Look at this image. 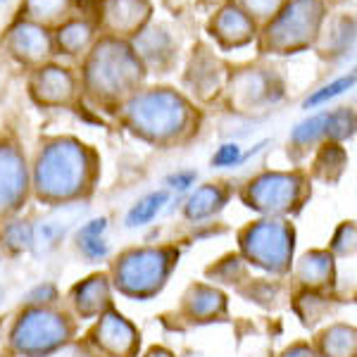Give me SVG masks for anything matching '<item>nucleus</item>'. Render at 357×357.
Returning <instances> with one entry per match:
<instances>
[{"mask_svg": "<svg viewBox=\"0 0 357 357\" xmlns=\"http://www.w3.org/2000/svg\"><path fill=\"white\" fill-rule=\"evenodd\" d=\"M146 79V65L136 55L131 41L114 36H102L89 50L84 67V84L98 100H119L134 96V91Z\"/></svg>", "mask_w": 357, "mask_h": 357, "instance_id": "nucleus-1", "label": "nucleus"}, {"mask_svg": "<svg viewBox=\"0 0 357 357\" xmlns=\"http://www.w3.org/2000/svg\"><path fill=\"white\" fill-rule=\"evenodd\" d=\"M324 13V0H286L284 8L264 24L260 33V50L291 55L310 48L319 38Z\"/></svg>", "mask_w": 357, "mask_h": 357, "instance_id": "nucleus-2", "label": "nucleus"}, {"mask_svg": "<svg viewBox=\"0 0 357 357\" xmlns=\"http://www.w3.org/2000/svg\"><path fill=\"white\" fill-rule=\"evenodd\" d=\"M188 102L172 89H151L134 93L126 102V117L131 126L153 141H165L188 122Z\"/></svg>", "mask_w": 357, "mask_h": 357, "instance_id": "nucleus-3", "label": "nucleus"}, {"mask_svg": "<svg viewBox=\"0 0 357 357\" xmlns=\"http://www.w3.org/2000/svg\"><path fill=\"white\" fill-rule=\"evenodd\" d=\"M84 172V146L77 141H53L38 158V183L50 193L74 191Z\"/></svg>", "mask_w": 357, "mask_h": 357, "instance_id": "nucleus-4", "label": "nucleus"}, {"mask_svg": "<svg viewBox=\"0 0 357 357\" xmlns=\"http://www.w3.org/2000/svg\"><path fill=\"white\" fill-rule=\"evenodd\" d=\"M153 15L151 0H98V22L107 36L136 38L148 26Z\"/></svg>", "mask_w": 357, "mask_h": 357, "instance_id": "nucleus-5", "label": "nucleus"}, {"mask_svg": "<svg viewBox=\"0 0 357 357\" xmlns=\"http://www.w3.org/2000/svg\"><path fill=\"white\" fill-rule=\"evenodd\" d=\"M3 45L17 62L29 67H41L50 60V55L55 53L53 36L50 31L41 24H33L29 20H15L8 26L3 36Z\"/></svg>", "mask_w": 357, "mask_h": 357, "instance_id": "nucleus-6", "label": "nucleus"}, {"mask_svg": "<svg viewBox=\"0 0 357 357\" xmlns=\"http://www.w3.org/2000/svg\"><path fill=\"white\" fill-rule=\"evenodd\" d=\"M29 89H31V96L43 105H67L77 93V79L67 67L45 62L33 69Z\"/></svg>", "mask_w": 357, "mask_h": 357, "instance_id": "nucleus-7", "label": "nucleus"}, {"mask_svg": "<svg viewBox=\"0 0 357 357\" xmlns=\"http://www.w3.org/2000/svg\"><path fill=\"white\" fill-rule=\"evenodd\" d=\"M207 29L222 48H243L257 38V24L236 3L217 10Z\"/></svg>", "mask_w": 357, "mask_h": 357, "instance_id": "nucleus-8", "label": "nucleus"}, {"mask_svg": "<svg viewBox=\"0 0 357 357\" xmlns=\"http://www.w3.org/2000/svg\"><path fill=\"white\" fill-rule=\"evenodd\" d=\"M96 43V24L86 17H69L55 29L53 45L62 55H82L89 53L91 45Z\"/></svg>", "mask_w": 357, "mask_h": 357, "instance_id": "nucleus-9", "label": "nucleus"}, {"mask_svg": "<svg viewBox=\"0 0 357 357\" xmlns=\"http://www.w3.org/2000/svg\"><path fill=\"white\" fill-rule=\"evenodd\" d=\"M74 0H22V20H29L41 26H60L69 20Z\"/></svg>", "mask_w": 357, "mask_h": 357, "instance_id": "nucleus-10", "label": "nucleus"}, {"mask_svg": "<svg viewBox=\"0 0 357 357\" xmlns=\"http://www.w3.org/2000/svg\"><path fill=\"white\" fill-rule=\"evenodd\" d=\"M24 165L15 148L0 146V200H8L22 188Z\"/></svg>", "mask_w": 357, "mask_h": 357, "instance_id": "nucleus-11", "label": "nucleus"}, {"mask_svg": "<svg viewBox=\"0 0 357 357\" xmlns=\"http://www.w3.org/2000/svg\"><path fill=\"white\" fill-rule=\"evenodd\" d=\"M136 50V55L141 57V62H160L162 57L172 55V38L165 29H143L136 36V41L131 43Z\"/></svg>", "mask_w": 357, "mask_h": 357, "instance_id": "nucleus-12", "label": "nucleus"}, {"mask_svg": "<svg viewBox=\"0 0 357 357\" xmlns=\"http://www.w3.org/2000/svg\"><path fill=\"white\" fill-rule=\"evenodd\" d=\"M167 198H169V193L167 191H155L151 195H146V198H141L129 210V215H126V227L134 229V227H143V224L153 222V217L162 210Z\"/></svg>", "mask_w": 357, "mask_h": 357, "instance_id": "nucleus-13", "label": "nucleus"}, {"mask_svg": "<svg viewBox=\"0 0 357 357\" xmlns=\"http://www.w3.org/2000/svg\"><path fill=\"white\" fill-rule=\"evenodd\" d=\"M107 229V220H93L79 231V248L86 252L89 257H105L107 255V243L102 238V231Z\"/></svg>", "mask_w": 357, "mask_h": 357, "instance_id": "nucleus-14", "label": "nucleus"}, {"mask_svg": "<svg viewBox=\"0 0 357 357\" xmlns=\"http://www.w3.org/2000/svg\"><path fill=\"white\" fill-rule=\"evenodd\" d=\"M353 86H355V74L350 72V74H345V77L336 79V82H331V84L321 86L319 91H314V93L303 102V107H305V110H314V107L324 105V102L333 100V98L343 96L345 91H350V89H353Z\"/></svg>", "mask_w": 357, "mask_h": 357, "instance_id": "nucleus-15", "label": "nucleus"}, {"mask_svg": "<svg viewBox=\"0 0 357 357\" xmlns=\"http://www.w3.org/2000/svg\"><path fill=\"white\" fill-rule=\"evenodd\" d=\"M326 117H329V112H319V114H312L310 119H305L293 129V143H298V146H307V143L317 141L319 136H326Z\"/></svg>", "mask_w": 357, "mask_h": 357, "instance_id": "nucleus-16", "label": "nucleus"}, {"mask_svg": "<svg viewBox=\"0 0 357 357\" xmlns=\"http://www.w3.org/2000/svg\"><path fill=\"white\" fill-rule=\"evenodd\" d=\"M236 5H238L243 13L250 17L252 22H262V24H267L272 17L279 13L281 8L286 5V0H236Z\"/></svg>", "mask_w": 357, "mask_h": 357, "instance_id": "nucleus-17", "label": "nucleus"}, {"mask_svg": "<svg viewBox=\"0 0 357 357\" xmlns=\"http://www.w3.org/2000/svg\"><path fill=\"white\" fill-rule=\"evenodd\" d=\"M241 146L238 143H224V146L217 148V153L212 155V167H220V169H227V167H236L241 165Z\"/></svg>", "mask_w": 357, "mask_h": 357, "instance_id": "nucleus-18", "label": "nucleus"}, {"mask_svg": "<svg viewBox=\"0 0 357 357\" xmlns=\"http://www.w3.org/2000/svg\"><path fill=\"white\" fill-rule=\"evenodd\" d=\"M167 183L176 191H188L195 183V172H176V174L167 176Z\"/></svg>", "mask_w": 357, "mask_h": 357, "instance_id": "nucleus-19", "label": "nucleus"}, {"mask_svg": "<svg viewBox=\"0 0 357 357\" xmlns=\"http://www.w3.org/2000/svg\"><path fill=\"white\" fill-rule=\"evenodd\" d=\"M200 3L205 5V8H224V5H229V0H200Z\"/></svg>", "mask_w": 357, "mask_h": 357, "instance_id": "nucleus-20", "label": "nucleus"}]
</instances>
